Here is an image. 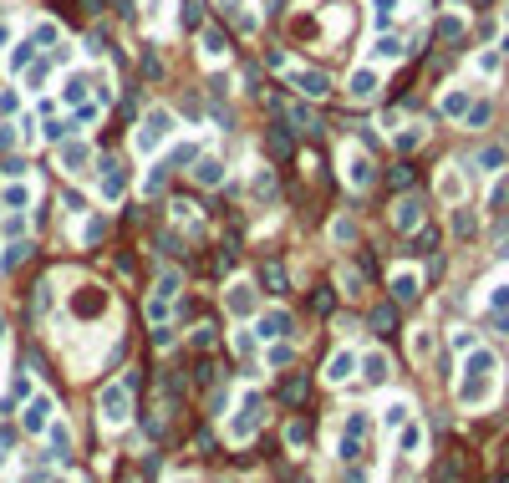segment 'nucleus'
<instances>
[{
  "mask_svg": "<svg viewBox=\"0 0 509 483\" xmlns=\"http://www.w3.org/2000/svg\"><path fill=\"white\" fill-rule=\"evenodd\" d=\"M163 138H169V112H153V117L143 122V133H138V148L148 153V148H153V142H163Z\"/></svg>",
  "mask_w": 509,
  "mask_h": 483,
  "instance_id": "1",
  "label": "nucleus"
},
{
  "mask_svg": "<svg viewBox=\"0 0 509 483\" xmlns=\"http://www.w3.org/2000/svg\"><path fill=\"white\" fill-rule=\"evenodd\" d=\"M102 417L107 423H123L127 417V386H107L102 392Z\"/></svg>",
  "mask_w": 509,
  "mask_h": 483,
  "instance_id": "2",
  "label": "nucleus"
},
{
  "mask_svg": "<svg viewBox=\"0 0 509 483\" xmlns=\"http://www.w3.org/2000/svg\"><path fill=\"white\" fill-rule=\"evenodd\" d=\"M418 219H423V204H418V199H402V204H392V224H398V229H413Z\"/></svg>",
  "mask_w": 509,
  "mask_h": 483,
  "instance_id": "3",
  "label": "nucleus"
},
{
  "mask_svg": "<svg viewBox=\"0 0 509 483\" xmlns=\"http://www.w3.org/2000/svg\"><path fill=\"white\" fill-rule=\"evenodd\" d=\"M46 412H52V402H46V397L31 402V407H26V432H41L46 427Z\"/></svg>",
  "mask_w": 509,
  "mask_h": 483,
  "instance_id": "4",
  "label": "nucleus"
},
{
  "mask_svg": "<svg viewBox=\"0 0 509 483\" xmlns=\"http://www.w3.org/2000/svg\"><path fill=\"white\" fill-rule=\"evenodd\" d=\"M347 179H352L357 188H367V183H372V163H367V158H357V153H352V158H347Z\"/></svg>",
  "mask_w": 509,
  "mask_h": 483,
  "instance_id": "5",
  "label": "nucleus"
},
{
  "mask_svg": "<svg viewBox=\"0 0 509 483\" xmlns=\"http://www.w3.org/2000/svg\"><path fill=\"white\" fill-rule=\"evenodd\" d=\"M352 97H357V102H367V97L377 92V76L372 72H352V87H347Z\"/></svg>",
  "mask_w": 509,
  "mask_h": 483,
  "instance_id": "6",
  "label": "nucleus"
},
{
  "mask_svg": "<svg viewBox=\"0 0 509 483\" xmlns=\"http://www.w3.org/2000/svg\"><path fill=\"white\" fill-rule=\"evenodd\" d=\"M295 87H301L306 97H321L326 92V76L321 72H295Z\"/></svg>",
  "mask_w": 509,
  "mask_h": 483,
  "instance_id": "7",
  "label": "nucleus"
},
{
  "mask_svg": "<svg viewBox=\"0 0 509 483\" xmlns=\"http://www.w3.org/2000/svg\"><path fill=\"white\" fill-rule=\"evenodd\" d=\"M392 295H398V300H413L418 295V275H398V280H392Z\"/></svg>",
  "mask_w": 509,
  "mask_h": 483,
  "instance_id": "8",
  "label": "nucleus"
},
{
  "mask_svg": "<svg viewBox=\"0 0 509 483\" xmlns=\"http://www.w3.org/2000/svg\"><path fill=\"white\" fill-rule=\"evenodd\" d=\"M265 336H290V316H265Z\"/></svg>",
  "mask_w": 509,
  "mask_h": 483,
  "instance_id": "9",
  "label": "nucleus"
},
{
  "mask_svg": "<svg viewBox=\"0 0 509 483\" xmlns=\"http://www.w3.org/2000/svg\"><path fill=\"white\" fill-rule=\"evenodd\" d=\"M479 163H484L489 173H494V168H504V148H499V142H494V148H484V153H479Z\"/></svg>",
  "mask_w": 509,
  "mask_h": 483,
  "instance_id": "10",
  "label": "nucleus"
},
{
  "mask_svg": "<svg viewBox=\"0 0 509 483\" xmlns=\"http://www.w3.org/2000/svg\"><path fill=\"white\" fill-rule=\"evenodd\" d=\"M387 377V357H367V382H382Z\"/></svg>",
  "mask_w": 509,
  "mask_h": 483,
  "instance_id": "11",
  "label": "nucleus"
},
{
  "mask_svg": "<svg viewBox=\"0 0 509 483\" xmlns=\"http://www.w3.org/2000/svg\"><path fill=\"white\" fill-rule=\"evenodd\" d=\"M347 372H352V357H336V361H331V372H326V377H331V382H347Z\"/></svg>",
  "mask_w": 509,
  "mask_h": 483,
  "instance_id": "12",
  "label": "nucleus"
},
{
  "mask_svg": "<svg viewBox=\"0 0 509 483\" xmlns=\"http://www.w3.org/2000/svg\"><path fill=\"white\" fill-rule=\"evenodd\" d=\"M464 107H469L464 92H448V97H443V112H464Z\"/></svg>",
  "mask_w": 509,
  "mask_h": 483,
  "instance_id": "13",
  "label": "nucleus"
},
{
  "mask_svg": "<svg viewBox=\"0 0 509 483\" xmlns=\"http://www.w3.org/2000/svg\"><path fill=\"white\" fill-rule=\"evenodd\" d=\"M453 229L458 234H473V214H469V208H458V214H453Z\"/></svg>",
  "mask_w": 509,
  "mask_h": 483,
  "instance_id": "14",
  "label": "nucleus"
},
{
  "mask_svg": "<svg viewBox=\"0 0 509 483\" xmlns=\"http://www.w3.org/2000/svg\"><path fill=\"white\" fill-rule=\"evenodd\" d=\"M484 122H489V107H484V102L469 107V127H484Z\"/></svg>",
  "mask_w": 509,
  "mask_h": 483,
  "instance_id": "15",
  "label": "nucleus"
},
{
  "mask_svg": "<svg viewBox=\"0 0 509 483\" xmlns=\"http://www.w3.org/2000/svg\"><path fill=\"white\" fill-rule=\"evenodd\" d=\"M402 417H407V402H392V407H387V423H392V427H398V423H402Z\"/></svg>",
  "mask_w": 509,
  "mask_h": 483,
  "instance_id": "16",
  "label": "nucleus"
},
{
  "mask_svg": "<svg viewBox=\"0 0 509 483\" xmlns=\"http://www.w3.org/2000/svg\"><path fill=\"white\" fill-rule=\"evenodd\" d=\"M219 51H224V41L214 36V31H209V36H204V56H219Z\"/></svg>",
  "mask_w": 509,
  "mask_h": 483,
  "instance_id": "17",
  "label": "nucleus"
}]
</instances>
